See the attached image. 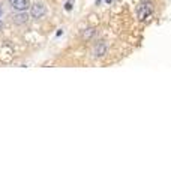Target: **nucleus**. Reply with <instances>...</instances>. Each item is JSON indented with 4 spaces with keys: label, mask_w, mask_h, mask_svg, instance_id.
I'll list each match as a JSON object with an SVG mask.
<instances>
[{
    "label": "nucleus",
    "mask_w": 171,
    "mask_h": 180,
    "mask_svg": "<svg viewBox=\"0 0 171 180\" xmlns=\"http://www.w3.org/2000/svg\"><path fill=\"white\" fill-rule=\"evenodd\" d=\"M152 12H153L152 3H150V2H143L140 5V8H138V18L146 20V18H149L150 15H152Z\"/></svg>",
    "instance_id": "1"
},
{
    "label": "nucleus",
    "mask_w": 171,
    "mask_h": 180,
    "mask_svg": "<svg viewBox=\"0 0 171 180\" xmlns=\"http://www.w3.org/2000/svg\"><path fill=\"white\" fill-rule=\"evenodd\" d=\"M45 12H47V9H45V6L42 3H36L32 6V11H30V14L33 18H41L45 15Z\"/></svg>",
    "instance_id": "2"
},
{
    "label": "nucleus",
    "mask_w": 171,
    "mask_h": 180,
    "mask_svg": "<svg viewBox=\"0 0 171 180\" xmlns=\"http://www.w3.org/2000/svg\"><path fill=\"white\" fill-rule=\"evenodd\" d=\"M11 5H12V8H14L15 11H18V12H24V11H27V9H29V6H30L29 0H14V2H12Z\"/></svg>",
    "instance_id": "3"
},
{
    "label": "nucleus",
    "mask_w": 171,
    "mask_h": 180,
    "mask_svg": "<svg viewBox=\"0 0 171 180\" xmlns=\"http://www.w3.org/2000/svg\"><path fill=\"white\" fill-rule=\"evenodd\" d=\"M95 56L96 57H102L105 53H107V44H104V42H99L96 47H95Z\"/></svg>",
    "instance_id": "4"
},
{
    "label": "nucleus",
    "mask_w": 171,
    "mask_h": 180,
    "mask_svg": "<svg viewBox=\"0 0 171 180\" xmlns=\"http://www.w3.org/2000/svg\"><path fill=\"white\" fill-rule=\"evenodd\" d=\"M27 15L26 14H18V15H15V18H14V21L17 23V24H23V23H26L27 21Z\"/></svg>",
    "instance_id": "5"
},
{
    "label": "nucleus",
    "mask_w": 171,
    "mask_h": 180,
    "mask_svg": "<svg viewBox=\"0 0 171 180\" xmlns=\"http://www.w3.org/2000/svg\"><path fill=\"white\" fill-rule=\"evenodd\" d=\"M93 35H95V30H93V29H87V32L84 33V38L89 39L90 36H93Z\"/></svg>",
    "instance_id": "6"
},
{
    "label": "nucleus",
    "mask_w": 171,
    "mask_h": 180,
    "mask_svg": "<svg viewBox=\"0 0 171 180\" xmlns=\"http://www.w3.org/2000/svg\"><path fill=\"white\" fill-rule=\"evenodd\" d=\"M65 8H66V11H71V9H72V5H71V3H66V5H65Z\"/></svg>",
    "instance_id": "7"
},
{
    "label": "nucleus",
    "mask_w": 171,
    "mask_h": 180,
    "mask_svg": "<svg viewBox=\"0 0 171 180\" xmlns=\"http://www.w3.org/2000/svg\"><path fill=\"white\" fill-rule=\"evenodd\" d=\"M105 2H107V3H111V2H113V0H105Z\"/></svg>",
    "instance_id": "8"
},
{
    "label": "nucleus",
    "mask_w": 171,
    "mask_h": 180,
    "mask_svg": "<svg viewBox=\"0 0 171 180\" xmlns=\"http://www.w3.org/2000/svg\"><path fill=\"white\" fill-rule=\"evenodd\" d=\"M0 15H2V9H0Z\"/></svg>",
    "instance_id": "9"
},
{
    "label": "nucleus",
    "mask_w": 171,
    "mask_h": 180,
    "mask_svg": "<svg viewBox=\"0 0 171 180\" xmlns=\"http://www.w3.org/2000/svg\"><path fill=\"white\" fill-rule=\"evenodd\" d=\"M9 2H11V3H12V2H14V0H9Z\"/></svg>",
    "instance_id": "10"
}]
</instances>
